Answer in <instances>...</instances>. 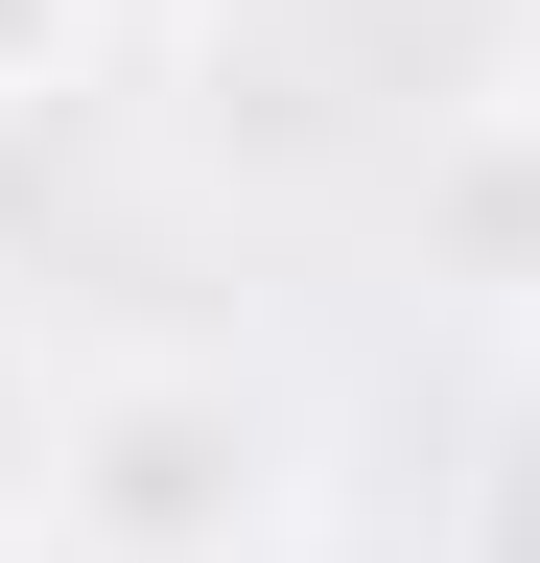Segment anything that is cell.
<instances>
[{
    "instance_id": "6da1fadb",
    "label": "cell",
    "mask_w": 540,
    "mask_h": 563,
    "mask_svg": "<svg viewBox=\"0 0 540 563\" xmlns=\"http://www.w3.org/2000/svg\"><path fill=\"white\" fill-rule=\"evenodd\" d=\"M306 422L235 352H95L47 422V563H283Z\"/></svg>"
},
{
    "instance_id": "7a4b0ae2",
    "label": "cell",
    "mask_w": 540,
    "mask_h": 563,
    "mask_svg": "<svg viewBox=\"0 0 540 563\" xmlns=\"http://www.w3.org/2000/svg\"><path fill=\"white\" fill-rule=\"evenodd\" d=\"M47 422H71V376H47V329L0 306V540H47Z\"/></svg>"
},
{
    "instance_id": "3957f363",
    "label": "cell",
    "mask_w": 540,
    "mask_h": 563,
    "mask_svg": "<svg viewBox=\"0 0 540 563\" xmlns=\"http://www.w3.org/2000/svg\"><path fill=\"white\" fill-rule=\"evenodd\" d=\"M95 24H118V0H0V118H24V95H47V70H71V47H95Z\"/></svg>"
},
{
    "instance_id": "277c9868",
    "label": "cell",
    "mask_w": 540,
    "mask_h": 563,
    "mask_svg": "<svg viewBox=\"0 0 540 563\" xmlns=\"http://www.w3.org/2000/svg\"><path fill=\"white\" fill-rule=\"evenodd\" d=\"M494 141H517V165H540V24H517V70H494Z\"/></svg>"
}]
</instances>
